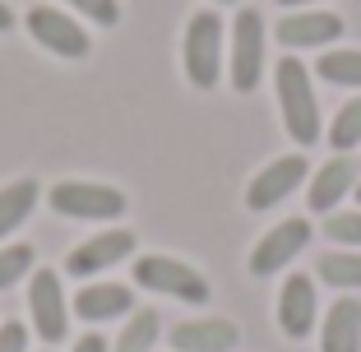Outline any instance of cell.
Listing matches in <instances>:
<instances>
[{"label": "cell", "mask_w": 361, "mask_h": 352, "mask_svg": "<svg viewBox=\"0 0 361 352\" xmlns=\"http://www.w3.org/2000/svg\"><path fill=\"white\" fill-rule=\"evenodd\" d=\"M158 310H135L130 315V324L121 329V339H116V352H149L153 343H158Z\"/></svg>", "instance_id": "cell-19"}, {"label": "cell", "mask_w": 361, "mask_h": 352, "mask_svg": "<svg viewBox=\"0 0 361 352\" xmlns=\"http://www.w3.org/2000/svg\"><path fill=\"white\" fill-rule=\"evenodd\" d=\"M135 283L144 292H167V297H180V301H190V306L209 301V278L200 269L171 260V255H139L135 260Z\"/></svg>", "instance_id": "cell-3"}, {"label": "cell", "mask_w": 361, "mask_h": 352, "mask_svg": "<svg viewBox=\"0 0 361 352\" xmlns=\"http://www.w3.org/2000/svg\"><path fill=\"white\" fill-rule=\"evenodd\" d=\"M51 209L61 218L97 223V218H121L126 214V195H121L116 186H102V181H56L51 186Z\"/></svg>", "instance_id": "cell-4"}, {"label": "cell", "mask_w": 361, "mask_h": 352, "mask_svg": "<svg viewBox=\"0 0 361 352\" xmlns=\"http://www.w3.org/2000/svg\"><path fill=\"white\" fill-rule=\"evenodd\" d=\"M28 310H32V334L42 343H61L70 329V306L61 292V274L56 269H32L28 283Z\"/></svg>", "instance_id": "cell-5"}, {"label": "cell", "mask_w": 361, "mask_h": 352, "mask_svg": "<svg viewBox=\"0 0 361 352\" xmlns=\"http://www.w3.org/2000/svg\"><path fill=\"white\" fill-rule=\"evenodd\" d=\"M0 352H28V329L19 320L0 324Z\"/></svg>", "instance_id": "cell-25"}, {"label": "cell", "mask_w": 361, "mask_h": 352, "mask_svg": "<svg viewBox=\"0 0 361 352\" xmlns=\"http://www.w3.org/2000/svg\"><path fill=\"white\" fill-rule=\"evenodd\" d=\"M319 352H361V301L343 297L319 324Z\"/></svg>", "instance_id": "cell-15"}, {"label": "cell", "mask_w": 361, "mask_h": 352, "mask_svg": "<svg viewBox=\"0 0 361 352\" xmlns=\"http://www.w3.org/2000/svg\"><path fill=\"white\" fill-rule=\"evenodd\" d=\"M259 75H264V19L255 10H241L232 23V88L255 93Z\"/></svg>", "instance_id": "cell-6"}, {"label": "cell", "mask_w": 361, "mask_h": 352, "mask_svg": "<svg viewBox=\"0 0 361 352\" xmlns=\"http://www.w3.org/2000/svg\"><path fill=\"white\" fill-rule=\"evenodd\" d=\"M130 306H135V292H130L126 283H88V288L75 297V315L88 320V324L130 315Z\"/></svg>", "instance_id": "cell-14"}, {"label": "cell", "mask_w": 361, "mask_h": 352, "mask_svg": "<svg viewBox=\"0 0 361 352\" xmlns=\"http://www.w3.org/2000/svg\"><path fill=\"white\" fill-rule=\"evenodd\" d=\"M329 144L338 153H348V149L361 144V97H352V102L338 107V116H334V126H329Z\"/></svg>", "instance_id": "cell-21"}, {"label": "cell", "mask_w": 361, "mask_h": 352, "mask_svg": "<svg viewBox=\"0 0 361 352\" xmlns=\"http://www.w3.org/2000/svg\"><path fill=\"white\" fill-rule=\"evenodd\" d=\"M236 324L232 320H185L171 329V348L176 352H232L236 348Z\"/></svg>", "instance_id": "cell-16"}, {"label": "cell", "mask_w": 361, "mask_h": 352, "mask_svg": "<svg viewBox=\"0 0 361 352\" xmlns=\"http://www.w3.org/2000/svg\"><path fill=\"white\" fill-rule=\"evenodd\" d=\"M319 79L343 88H361V51H324L319 56Z\"/></svg>", "instance_id": "cell-18"}, {"label": "cell", "mask_w": 361, "mask_h": 352, "mask_svg": "<svg viewBox=\"0 0 361 352\" xmlns=\"http://www.w3.org/2000/svg\"><path fill=\"white\" fill-rule=\"evenodd\" d=\"M218 5H232V0H218Z\"/></svg>", "instance_id": "cell-30"}, {"label": "cell", "mask_w": 361, "mask_h": 352, "mask_svg": "<svg viewBox=\"0 0 361 352\" xmlns=\"http://www.w3.org/2000/svg\"><path fill=\"white\" fill-rule=\"evenodd\" d=\"M32 274V245H5L0 250V292Z\"/></svg>", "instance_id": "cell-22"}, {"label": "cell", "mask_w": 361, "mask_h": 352, "mask_svg": "<svg viewBox=\"0 0 361 352\" xmlns=\"http://www.w3.org/2000/svg\"><path fill=\"white\" fill-rule=\"evenodd\" d=\"M223 19L213 10H200L185 23V42H180V61H185V79L195 88H213L223 75Z\"/></svg>", "instance_id": "cell-2"}, {"label": "cell", "mask_w": 361, "mask_h": 352, "mask_svg": "<svg viewBox=\"0 0 361 352\" xmlns=\"http://www.w3.org/2000/svg\"><path fill=\"white\" fill-rule=\"evenodd\" d=\"M324 232L334 245H361V214H329Z\"/></svg>", "instance_id": "cell-23"}, {"label": "cell", "mask_w": 361, "mask_h": 352, "mask_svg": "<svg viewBox=\"0 0 361 352\" xmlns=\"http://www.w3.org/2000/svg\"><path fill=\"white\" fill-rule=\"evenodd\" d=\"M357 200H361V181H357Z\"/></svg>", "instance_id": "cell-29"}, {"label": "cell", "mask_w": 361, "mask_h": 352, "mask_svg": "<svg viewBox=\"0 0 361 352\" xmlns=\"http://www.w3.org/2000/svg\"><path fill=\"white\" fill-rule=\"evenodd\" d=\"M278 329L287 339H306L315 329V283L306 274H292L278 292Z\"/></svg>", "instance_id": "cell-12"}, {"label": "cell", "mask_w": 361, "mask_h": 352, "mask_svg": "<svg viewBox=\"0 0 361 352\" xmlns=\"http://www.w3.org/2000/svg\"><path fill=\"white\" fill-rule=\"evenodd\" d=\"M278 5H287V10H297V5H310V0H278Z\"/></svg>", "instance_id": "cell-28"}, {"label": "cell", "mask_w": 361, "mask_h": 352, "mask_svg": "<svg viewBox=\"0 0 361 352\" xmlns=\"http://www.w3.org/2000/svg\"><path fill=\"white\" fill-rule=\"evenodd\" d=\"M315 274L329 283V288H361V255H319L315 260Z\"/></svg>", "instance_id": "cell-20"}, {"label": "cell", "mask_w": 361, "mask_h": 352, "mask_svg": "<svg viewBox=\"0 0 361 352\" xmlns=\"http://www.w3.org/2000/svg\"><path fill=\"white\" fill-rule=\"evenodd\" d=\"M75 352H106V343L97 339V334H84V339L75 343Z\"/></svg>", "instance_id": "cell-26"}, {"label": "cell", "mask_w": 361, "mask_h": 352, "mask_svg": "<svg viewBox=\"0 0 361 352\" xmlns=\"http://www.w3.org/2000/svg\"><path fill=\"white\" fill-rule=\"evenodd\" d=\"M70 10H79V14H88L93 23H111L121 19V10H116V0H70Z\"/></svg>", "instance_id": "cell-24"}, {"label": "cell", "mask_w": 361, "mask_h": 352, "mask_svg": "<svg viewBox=\"0 0 361 352\" xmlns=\"http://www.w3.org/2000/svg\"><path fill=\"white\" fill-rule=\"evenodd\" d=\"M274 84H278V107H283V126L292 135V144H315L319 107H315V88H310V70L297 56H283L274 65Z\"/></svg>", "instance_id": "cell-1"}, {"label": "cell", "mask_w": 361, "mask_h": 352, "mask_svg": "<svg viewBox=\"0 0 361 352\" xmlns=\"http://www.w3.org/2000/svg\"><path fill=\"white\" fill-rule=\"evenodd\" d=\"M37 181L32 176H23V181H10L5 190H0V236H10L14 227L23 223V218L37 209Z\"/></svg>", "instance_id": "cell-17"}, {"label": "cell", "mask_w": 361, "mask_h": 352, "mask_svg": "<svg viewBox=\"0 0 361 352\" xmlns=\"http://www.w3.org/2000/svg\"><path fill=\"white\" fill-rule=\"evenodd\" d=\"M23 23H28V32H32V37H37V42L47 47V51L70 56V61L88 56V32L79 28V23L70 19L65 10H56V5H32Z\"/></svg>", "instance_id": "cell-7"}, {"label": "cell", "mask_w": 361, "mask_h": 352, "mask_svg": "<svg viewBox=\"0 0 361 352\" xmlns=\"http://www.w3.org/2000/svg\"><path fill=\"white\" fill-rule=\"evenodd\" d=\"M357 158L352 153H338V158H329L324 167L315 171V181H310V190H306V200H310V209L315 214H329V209H338V200L348 190H357Z\"/></svg>", "instance_id": "cell-13"}, {"label": "cell", "mask_w": 361, "mask_h": 352, "mask_svg": "<svg viewBox=\"0 0 361 352\" xmlns=\"http://www.w3.org/2000/svg\"><path fill=\"white\" fill-rule=\"evenodd\" d=\"M10 28H14V10L0 0V32H10Z\"/></svg>", "instance_id": "cell-27"}, {"label": "cell", "mask_w": 361, "mask_h": 352, "mask_svg": "<svg viewBox=\"0 0 361 352\" xmlns=\"http://www.w3.org/2000/svg\"><path fill=\"white\" fill-rule=\"evenodd\" d=\"M306 241H310V223H306V218H287V223H278L274 232L255 245V255H250V274L269 278V274H278V269H287L292 260L301 255V245H306Z\"/></svg>", "instance_id": "cell-10"}, {"label": "cell", "mask_w": 361, "mask_h": 352, "mask_svg": "<svg viewBox=\"0 0 361 352\" xmlns=\"http://www.w3.org/2000/svg\"><path fill=\"white\" fill-rule=\"evenodd\" d=\"M306 176H310V167H306V158H301V153H287V158L269 162L255 181H250V190H245V209H250V214H264V209L283 204L287 195L306 181Z\"/></svg>", "instance_id": "cell-8"}, {"label": "cell", "mask_w": 361, "mask_h": 352, "mask_svg": "<svg viewBox=\"0 0 361 352\" xmlns=\"http://www.w3.org/2000/svg\"><path fill=\"white\" fill-rule=\"evenodd\" d=\"M274 37L297 51V47H329L334 37H343V19L329 10H301V14H283L274 28Z\"/></svg>", "instance_id": "cell-11"}, {"label": "cell", "mask_w": 361, "mask_h": 352, "mask_svg": "<svg viewBox=\"0 0 361 352\" xmlns=\"http://www.w3.org/2000/svg\"><path fill=\"white\" fill-rule=\"evenodd\" d=\"M126 255H135V232H130V227H106V232L88 236L84 245L70 250L65 274H70V278H88V274H97V269L121 265Z\"/></svg>", "instance_id": "cell-9"}]
</instances>
